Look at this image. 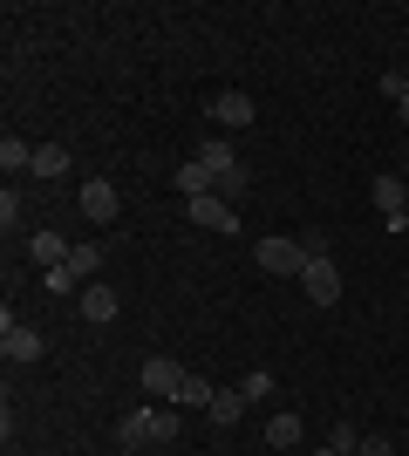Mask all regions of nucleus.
Returning <instances> with one entry per match:
<instances>
[{
    "label": "nucleus",
    "mask_w": 409,
    "mask_h": 456,
    "mask_svg": "<svg viewBox=\"0 0 409 456\" xmlns=\"http://www.w3.org/2000/svg\"><path fill=\"white\" fill-rule=\"evenodd\" d=\"M117 443H123V450H157V443H177V416L143 402V409H130V416L117 422Z\"/></svg>",
    "instance_id": "nucleus-1"
},
{
    "label": "nucleus",
    "mask_w": 409,
    "mask_h": 456,
    "mask_svg": "<svg viewBox=\"0 0 409 456\" xmlns=\"http://www.w3.org/2000/svg\"><path fill=\"white\" fill-rule=\"evenodd\" d=\"M198 164H205V171L218 177V191H225V198H246V184H253V171H246V157L233 151V143H225V136H205V143H198Z\"/></svg>",
    "instance_id": "nucleus-2"
},
{
    "label": "nucleus",
    "mask_w": 409,
    "mask_h": 456,
    "mask_svg": "<svg viewBox=\"0 0 409 456\" xmlns=\"http://www.w3.org/2000/svg\"><path fill=\"white\" fill-rule=\"evenodd\" d=\"M300 293H307L314 306H334V300H341V266H334L328 252H307V266H300Z\"/></svg>",
    "instance_id": "nucleus-3"
},
{
    "label": "nucleus",
    "mask_w": 409,
    "mask_h": 456,
    "mask_svg": "<svg viewBox=\"0 0 409 456\" xmlns=\"http://www.w3.org/2000/svg\"><path fill=\"white\" fill-rule=\"evenodd\" d=\"M259 273H280V280H300V266H307V246L300 239H259L253 246Z\"/></svg>",
    "instance_id": "nucleus-4"
},
{
    "label": "nucleus",
    "mask_w": 409,
    "mask_h": 456,
    "mask_svg": "<svg viewBox=\"0 0 409 456\" xmlns=\"http://www.w3.org/2000/svg\"><path fill=\"white\" fill-rule=\"evenodd\" d=\"M184 375H192V368H177L171 354H151V362L136 368V381H143V395H151V402H177V388H184Z\"/></svg>",
    "instance_id": "nucleus-5"
},
{
    "label": "nucleus",
    "mask_w": 409,
    "mask_h": 456,
    "mask_svg": "<svg viewBox=\"0 0 409 456\" xmlns=\"http://www.w3.org/2000/svg\"><path fill=\"white\" fill-rule=\"evenodd\" d=\"M0 354H7V362H20V368H28V362H41V354H48V341H41L35 327H20V321H14V306L0 314Z\"/></svg>",
    "instance_id": "nucleus-6"
},
{
    "label": "nucleus",
    "mask_w": 409,
    "mask_h": 456,
    "mask_svg": "<svg viewBox=\"0 0 409 456\" xmlns=\"http://www.w3.org/2000/svg\"><path fill=\"white\" fill-rule=\"evenodd\" d=\"M192 225L198 232H233V239H239V205H233V198H218V191H212V198H192Z\"/></svg>",
    "instance_id": "nucleus-7"
},
{
    "label": "nucleus",
    "mask_w": 409,
    "mask_h": 456,
    "mask_svg": "<svg viewBox=\"0 0 409 456\" xmlns=\"http://www.w3.org/2000/svg\"><path fill=\"white\" fill-rule=\"evenodd\" d=\"M76 205H82V218H89V225H110V218H117V184H110V177H89V184L76 191Z\"/></svg>",
    "instance_id": "nucleus-8"
},
{
    "label": "nucleus",
    "mask_w": 409,
    "mask_h": 456,
    "mask_svg": "<svg viewBox=\"0 0 409 456\" xmlns=\"http://www.w3.org/2000/svg\"><path fill=\"white\" fill-rule=\"evenodd\" d=\"M253 95L246 89H225V95H212V123H225V130H253Z\"/></svg>",
    "instance_id": "nucleus-9"
},
{
    "label": "nucleus",
    "mask_w": 409,
    "mask_h": 456,
    "mask_svg": "<svg viewBox=\"0 0 409 456\" xmlns=\"http://www.w3.org/2000/svg\"><path fill=\"white\" fill-rule=\"evenodd\" d=\"M28 252H35V266L48 273V266H69V239H61V232H35V239H28Z\"/></svg>",
    "instance_id": "nucleus-10"
},
{
    "label": "nucleus",
    "mask_w": 409,
    "mask_h": 456,
    "mask_svg": "<svg viewBox=\"0 0 409 456\" xmlns=\"http://www.w3.org/2000/svg\"><path fill=\"white\" fill-rule=\"evenodd\" d=\"M0 171H7V177L35 171V143H28V136H14V130H7V136H0Z\"/></svg>",
    "instance_id": "nucleus-11"
},
{
    "label": "nucleus",
    "mask_w": 409,
    "mask_h": 456,
    "mask_svg": "<svg viewBox=\"0 0 409 456\" xmlns=\"http://www.w3.org/2000/svg\"><path fill=\"white\" fill-rule=\"evenodd\" d=\"M82 321H117V293H110V286H102V280H89V286H82Z\"/></svg>",
    "instance_id": "nucleus-12"
},
{
    "label": "nucleus",
    "mask_w": 409,
    "mask_h": 456,
    "mask_svg": "<svg viewBox=\"0 0 409 456\" xmlns=\"http://www.w3.org/2000/svg\"><path fill=\"white\" fill-rule=\"evenodd\" d=\"M300 436H307V422L293 416V409H280V416L266 422V443H273V450H300Z\"/></svg>",
    "instance_id": "nucleus-13"
},
{
    "label": "nucleus",
    "mask_w": 409,
    "mask_h": 456,
    "mask_svg": "<svg viewBox=\"0 0 409 456\" xmlns=\"http://www.w3.org/2000/svg\"><path fill=\"white\" fill-rule=\"evenodd\" d=\"M177 191H184V205H192V198H212V191H218V177H212V171H205V164L192 157V164H177Z\"/></svg>",
    "instance_id": "nucleus-14"
},
{
    "label": "nucleus",
    "mask_w": 409,
    "mask_h": 456,
    "mask_svg": "<svg viewBox=\"0 0 409 456\" xmlns=\"http://www.w3.org/2000/svg\"><path fill=\"white\" fill-rule=\"evenodd\" d=\"M69 273H76V286H89L102 273V246H96V239H82V246L69 252Z\"/></svg>",
    "instance_id": "nucleus-15"
},
{
    "label": "nucleus",
    "mask_w": 409,
    "mask_h": 456,
    "mask_svg": "<svg viewBox=\"0 0 409 456\" xmlns=\"http://www.w3.org/2000/svg\"><path fill=\"white\" fill-rule=\"evenodd\" d=\"M218 402V388L205 375H184V388H177V409H212Z\"/></svg>",
    "instance_id": "nucleus-16"
},
{
    "label": "nucleus",
    "mask_w": 409,
    "mask_h": 456,
    "mask_svg": "<svg viewBox=\"0 0 409 456\" xmlns=\"http://www.w3.org/2000/svg\"><path fill=\"white\" fill-rule=\"evenodd\" d=\"M69 171V151L61 143H35V177H61Z\"/></svg>",
    "instance_id": "nucleus-17"
},
{
    "label": "nucleus",
    "mask_w": 409,
    "mask_h": 456,
    "mask_svg": "<svg viewBox=\"0 0 409 456\" xmlns=\"http://www.w3.org/2000/svg\"><path fill=\"white\" fill-rule=\"evenodd\" d=\"M205 416H212V422H239V416H246V395H239V388H218V402L205 409Z\"/></svg>",
    "instance_id": "nucleus-18"
},
{
    "label": "nucleus",
    "mask_w": 409,
    "mask_h": 456,
    "mask_svg": "<svg viewBox=\"0 0 409 456\" xmlns=\"http://www.w3.org/2000/svg\"><path fill=\"white\" fill-rule=\"evenodd\" d=\"M328 450H334V456H355V450H362V429H348V422H334Z\"/></svg>",
    "instance_id": "nucleus-19"
},
{
    "label": "nucleus",
    "mask_w": 409,
    "mask_h": 456,
    "mask_svg": "<svg viewBox=\"0 0 409 456\" xmlns=\"http://www.w3.org/2000/svg\"><path fill=\"white\" fill-rule=\"evenodd\" d=\"M239 395H246V402H266L273 395V375H266V368H253V375L239 381Z\"/></svg>",
    "instance_id": "nucleus-20"
},
{
    "label": "nucleus",
    "mask_w": 409,
    "mask_h": 456,
    "mask_svg": "<svg viewBox=\"0 0 409 456\" xmlns=\"http://www.w3.org/2000/svg\"><path fill=\"white\" fill-rule=\"evenodd\" d=\"M20 205H28V198H20V184H7V191H0V225H7V232H14Z\"/></svg>",
    "instance_id": "nucleus-21"
},
{
    "label": "nucleus",
    "mask_w": 409,
    "mask_h": 456,
    "mask_svg": "<svg viewBox=\"0 0 409 456\" xmlns=\"http://www.w3.org/2000/svg\"><path fill=\"white\" fill-rule=\"evenodd\" d=\"M41 280H48V293H76V273H69V266H48Z\"/></svg>",
    "instance_id": "nucleus-22"
},
{
    "label": "nucleus",
    "mask_w": 409,
    "mask_h": 456,
    "mask_svg": "<svg viewBox=\"0 0 409 456\" xmlns=\"http://www.w3.org/2000/svg\"><path fill=\"white\" fill-rule=\"evenodd\" d=\"M355 456H396V443L389 436H362V450H355Z\"/></svg>",
    "instance_id": "nucleus-23"
},
{
    "label": "nucleus",
    "mask_w": 409,
    "mask_h": 456,
    "mask_svg": "<svg viewBox=\"0 0 409 456\" xmlns=\"http://www.w3.org/2000/svg\"><path fill=\"white\" fill-rule=\"evenodd\" d=\"M382 95H389V102H403V95H409V76H396V69H389V76H382Z\"/></svg>",
    "instance_id": "nucleus-24"
},
{
    "label": "nucleus",
    "mask_w": 409,
    "mask_h": 456,
    "mask_svg": "<svg viewBox=\"0 0 409 456\" xmlns=\"http://www.w3.org/2000/svg\"><path fill=\"white\" fill-rule=\"evenodd\" d=\"M396 116H403V130H409V95H403V102H396Z\"/></svg>",
    "instance_id": "nucleus-25"
},
{
    "label": "nucleus",
    "mask_w": 409,
    "mask_h": 456,
    "mask_svg": "<svg viewBox=\"0 0 409 456\" xmlns=\"http://www.w3.org/2000/svg\"><path fill=\"white\" fill-rule=\"evenodd\" d=\"M403 218H409V205H403Z\"/></svg>",
    "instance_id": "nucleus-26"
},
{
    "label": "nucleus",
    "mask_w": 409,
    "mask_h": 456,
    "mask_svg": "<svg viewBox=\"0 0 409 456\" xmlns=\"http://www.w3.org/2000/svg\"><path fill=\"white\" fill-rule=\"evenodd\" d=\"M403 177H409V164H403Z\"/></svg>",
    "instance_id": "nucleus-27"
}]
</instances>
